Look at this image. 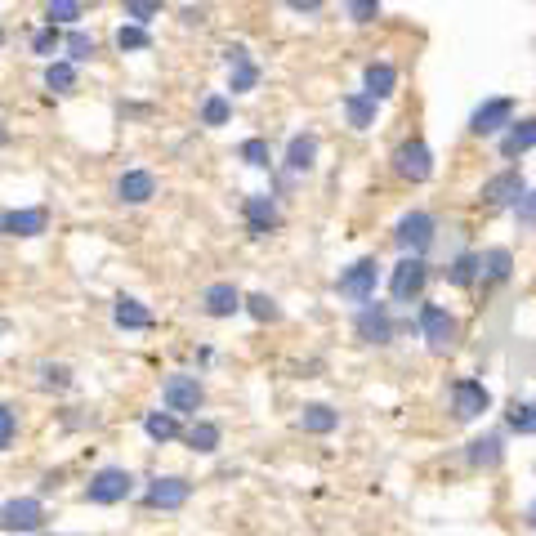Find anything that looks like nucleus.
Here are the masks:
<instances>
[{
    "label": "nucleus",
    "instance_id": "f257e3e1",
    "mask_svg": "<svg viewBox=\"0 0 536 536\" xmlns=\"http://www.w3.org/2000/svg\"><path fill=\"white\" fill-rule=\"evenodd\" d=\"M45 505L41 496H14V501L0 505V532H18V536H36L45 528Z\"/></svg>",
    "mask_w": 536,
    "mask_h": 536
},
{
    "label": "nucleus",
    "instance_id": "f03ea898",
    "mask_svg": "<svg viewBox=\"0 0 536 536\" xmlns=\"http://www.w3.org/2000/svg\"><path fill=\"white\" fill-rule=\"evenodd\" d=\"M130 492H134V474L121 465L99 469V474H90V483H85V501H94V505H117V501H126Z\"/></svg>",
    "mask_w": 536,
    "mask_h": 536
},
{
    "label": "nucleus",
    "instance_id": "7ed1b4c3",
    "mask_svg": "<svg viewBox=\"0 0 536 536\" xmlns=\"http://www.w3.org/2000/svg\"><path fill=\"white\" fill-rule=\"evenodd\" d=\"M420 335L429 340L434 353H452L456 340H461V327H456V318L443 304H425V309H420Z\"/></svg>",
    "mask_w": 536,
    "mask_h": 536
},
{
    "label": "nucleus",
    "instance_id": "20e7f679",
    "mask_svg": "<svg viewBox=\"0 0 536 536\" xmlns=\"http://www.w3.org/2000/svg\"><path fill=\"white\" fill-rule=\"evenodd\" d=\"M394 175L407 179V184H425V179L434 175V152H429L425 139L398 143V152H394Z\"/></svg>",
    "mask_w": 536,
    "mask_h": 536
},
{
    "label": "nucleus",
    "instance_id": "39448f33",
    "mask_svg": "<svg viewBox=\"0 0 536 536\" xmlns=\"http://www.w3.org/2000/svg\"><path fill=\"white\" fill-rule=\"evenodd\" d=\"M161 402H166V411H175V416H197L201 402H206V385H201L197 376H170L166 389H161Z\"/></svg>",
    "mask_w": 536,
    "mask_h": 536
},
{
    "label": "nucleus",
    "instance_id": "423d86ee",
    "mask_svg": "<svg viewBox=\"0 0 536 536\" xmlns=\"http://www.w3.org/2000/svg\"><path fill=\"white\" fill-rule=\"evenodd\" d=\"M376 282H380V264L367 255V260H358V264H349V268H344V273H340V282H335V286H340V295H344V300L371 304V300H376Z\"/></svg>",
    "mask_w": 536,
    "mask_h": 536
},
{
    "label": "nucleus",
    "instance_id": "0eeeda50",
    "mask_svg": "<svg viewBox=\"0 0 536 536\" xmlns=\"http://www.w3.org/2000/svg\"><path fill=\"white\" fill-rule=\"evenodd\" d=\"M434 215H425V210H411V215H402L398 219V233H394V242L402 246L407 255H425L429 246H434Z\"/></svg>",
    "mask_w": 536,
    "mask_h": 536
},
{
    "label": "nucleus",
    "instance_id": "6e6552de",
    "mask_svg": "<svg viewBox=\"0 0 536 536\" xmlns=\"http://www.w3.org/2000/svg\"><path fill=\"white\" fill-rule=\"evenodd\" d=\"M188 496H193V483L170 474V478H152L148 492H143V505L148 510H184Z\"/></svg>",
    "mask_w": 536,
    "mask_h": 536
},
{
    "label": "nucleus",
    "instance_id": "1a4fd4ad",
    "mask_svg": "<svg viewBox=\"0 0 536 536\" xmlns=\"http://www.w3.org/2000/svg\"><path fill=\"white\" fill-rule=\"evenodd\" d=\"M50 228V210L27 206V210H0V237H41Z\"/></svg>",
    "mask_w": 536,
    "mask_h": 536
},
{
    "label": "nucleus",
    "instance_id": "9d476101",
    "mask_svg": "<svg viewBox=\"0 0 536 536\" xmlns=\"http://www.w3.org/2000/svg\"><path fill=\"white\" fill-rule=\"evenodd\" d=\"M425 282H429L425 260H420V255H407V260L394 268V277H389V291H394L398 304H407V300H416V295L425 291Z\"/></svg>",
    "mask_w": 536,
    "mask_h": 536
},
{
    "label": "nucleus",
    "instance_id": "9b49d317",
    "mask_svg": "<svg viewBox=\"0 0 536 536\" xmlns=\"http://www.w3.org/2000/svg\"><path fill=\"white\" fill-rule=\"evenodd\" d=\"M353 331H358L362 344H389V340H394V318H389L385 304H362Z\"/></svg>",
    "mask_w": 536,
    "mask_h": 536
},
{
    "label": "nucleus",
    "instance_id": "f8f14e48",
    "mask_svg": "<svg viewBox=\"0 0 536 536\" xmlns=\"http://www.w3.org/2000/svg\"><path fill=\"white\" fill-rule=\"evenodd\" d=\"M201 309H206V318H233V313L246 309V300L233 282H210L201 291Z\"/></svg>",
    "mask_w": 536,
    "mask_h": 536
},
{
    "label": "nucleus",
    "instance_id": "ddd939ff",
    "mask_svg": "<svg viewBox=\"0 0 536 536\" xmlns=\"http://www.w3.org/2000/svg\"><path fill=\"white\" fill-rule=\"evenodd\" d=\"M228 90L233 94H251L260 85V67L251 63V50L246 45H228Z\"/></svg>",
    "mask_w": 536,
    "mask_h": 536
},
{
    "label": "nucleus",
    "instance_id": "4468645a",
    "mask_svg": "<svg viewBox=\"0 0 536 536\" xmlns=\"http://www.w3.org/2000/svg\"><path fill=\"white\" fill-rule=\"evenodd\" d=\"M242 215H246V228H251V237H268L277 224H282V210H277V201L268 197V193L246 197Z\"/></svg>",
    "mask_w": 536,
    "mask_h": 536
},
{
    "label": "nucleus",
    "instance_id": "2eb2a0df",
    "mask_svg": "<svg viewBox=\"0 0 536 536\" xmlns=\"http://www.w3.org/2000/svg\"><path fill=\"white\" fill-rule=\"evenodd\" d=\"M157 197V175L152 170H126L117 179V201L121 206H143V201Z\"/></svg>",
    "mask_w": 536,
    "mask_h": 536
},
{
    "label": "nucleus",
    "instance_id": "dca6fc26",
    "mask_svg": "<svg viewBox=\"0 0 536 536\" xmlns=\"http://www.w3.org/2000/svg\"><path fill=\"white\" fill-rule=\"evenodd\" d=\"M487 389L478 385V380H456L452 385V411H456V420H474V416H483L487 411Z\"/></svg>",
    "mask_w": 536,
    "mask_h": 536
},
{
    "label": "nucleus",
    "instance_id": "f3484780",
    "mask_svg": "<svg viewBox=\"0 0 536 536\" xmlns=\"http://www.w3.org/2000/svg\"><path fill=\"white\" fill-rule=\"evenodd\" d=\"M501 126H514V99H487L483 108L469 117V130L474 134H496Z\"/></svg>",
    "mask_w": 536,
    "mask_h": 536
},
{
    "label": "nucleus",
    "instance_id": "a211bd4d",
    "mask_svg": "<svg viewBox=\"0 0 536 536\" xmlns=\"http://www.w3.org/2000/svg\"><path fill=\"white\" fill-rule=\"evenodd\" d=\"M483 201L487 206H510V201H523V175L519 170H501L483 184Z\"/></svg>",
    "mask_w": 536,
    "mask_h": 536
},
{
    "label": "nucleus",
    "instance_id": "6ab92c4d",
    "mask_svg": "<svg viewBox=\"0 0 536 536\" xmlns=\"http://www.w3.org/2000/svg\"><path fill=\"white\" fill-rule=\"evenodd\" d=\"M112 322H117L121 331H152V313L143 309L139 300H130V295H121V300L112 304Z\"/></svg>",
    "mask_w": 536,
    "mask_h": 536
},
{
    "label": "nucleus",
    "instance_id": "aec40b11",
    "mask_svg": "<svg viewBox=\"0 0 536 536\" xmlns=\"http://www.w3.org/2000/svg\"><path fill=\"white\" fill-rule=\"evenodd\" d=\"M184 443L193 447V452L210 456V452H219V443H224V429H219L215 420H193V425L184 429Z\"/></svg>",
    "mask_w": 536,
    "mask_h": 536
},
{
    "label": "nucleus",
    "instance_id": "412c9836",
    "mask_svg": "<svg viewBox=\"0 0 536 536\" xmlns=\"http://www.w3.org/2000/svg\"><path fill=\"white\" fill-rule=\"evenodd\" d=\"M313 157H318V139H313V134H295L291 148H286V170H291V175H309Z\"/></svg>",
    "mask_w": 536,
    "mask_h": 536
},
{
    "label": "nucleus",
    "instance_id": "4be33fe9",
    "mask_svg": "<svg viewBox=\"0 0 536 536\" xmlns=\"http://www.w3.org/2000/svg\"><path fill=\"white\" fill-rule=\"evenodd\" d=\"M143 429H148L152 443H175V438H184L175 411H148V416H143Z\"/></svg>",
    "mask_w": 536,
    "mask_h": 536
},
{
    "label": "nucleus",
    "instance_id": "5701e85b",
    "mask_svg": "<svg viewBox=\"0 0 536 536\" xmlns=\"http://www.w3.org/2000/svg\"><path fill=\"white\" fill-rule=\"evenodd\" d=\"M335 425H340V411H331L327 402H309V407L300 411V429H304V434H331Z\"/></svg>",
    "mask_w": 536,
    "mask_h": 536
},
{
    "label": "nucleus",
    "instance_id": "b1692460",
    "mask_svg": "<svg viewBox=\"0 0 536 536\" xmlns=\"http://www.w3.org/2000/svg\"><path fill=\"white\" fill-rule=\"evenodd\" d=\"M362 81H367V94H371L376 103H380V99H389V94L398 90V72H394V63H371Z\"/></svg>",
    "mask_w": 536,
    "mask_h": 536
},
{
    "label": "nucleus",
    "instance_id": "393cba45",
    "mask_svg": "<svg viewBox=\"0 0 536 536\" xmlns=\"http://www.w3.org/2000/svg\"><path fill=\"white\" fill-rule=\"evenodd\" d=\"M344 112H349V126H353V130H367L371 121H376V99H371L367 90H362V94H349V99H344Z\"/></svg>",
    "mask_w": 536,
    "mask_h": 536
},
{
    "label": "nucleus",
    "instance_id": "a878e982",
    "mask_svg": "<svg viewBox=\"0 0 536 536\" xmlns=\"http://www.w3.org/2000/svg\"><path fill=\"white\" fill-rule=\"evenodd\" d=\"M532 148H536V121H519L501 143L505 157H523V152H532Z\"/></svg>",
    "mask_w": 536,
    "mask_h": 536
},
{
    "label": "nucleus",
    "instance_id": "bb28decb",
    "mask_svg": "<svg viewBox=\"0 0 536 536\" xmlns=\"http://www.w3.org/2000/svg\"><path fill=\"white\" fill-rule=\"evenodd\" d=\"M478 277H487V282H505V277H510V251H501V246H496V251H487V255H478Z\"/></svg>",
    "mask_w": 536,
    "mask_h": 536
},
{
    "label": "nucleus",
    "instance_id": "cd10ccee",
    "mask_svg": "<svg viewBox=\"0 0 536 536\" xmlns=\"http://www.w3.org/2000/svg\"><path fill=\"white\" fill-rule=\"evenodd\" d=\"M45 85H50V90L54 94H72L76 90V63L72 59H59V63H50V67H45Z\"/></svg>",
    "mask_w": 536,
    "mask_h": 536
},
{
    "label": "nucleus",
    "instance_id": "c85d7f7f",
    "mask_svg": "<svg viewBox=\"0 0 536 536\" xmlns=\"http://www.w3.org/2000/svg\"><path fill=\"white\" fill-rule=\"evenodd\" d=\"M36 385L41 389H54V394H67V389H72V371L67 367H59V362H41V367H36Z\"/></svg>",
    "mask_w": 536,
    "mask_h": 536
},
{
    "label": "nucleus",
    "instance_id": "c756f323",
    "mask_svg": "<svg viewBox=\"0 0 536 536\" xmlns=\"http://www.w3.org/2000/svg\"><path fill=\"white\" fill-rule=\"evenodd\" d=\"M496 461H501V438L487 434V438H474V443H469V465L483 469V465H496Z\"/></svg>",
    "mask_w": 536,
    "mask_h": 536
},
{
    "label": "nucleus",
    "instance_id": "7c9ffc66",
    "mask_svg": "<svg viewBox=\"0 0 536 536\" xmlns=\"http://www.w3.org/2000/svg\"><path fill=\"white\" fill-rule=\"evenodd\" d=\"M117 50H121V54H126V50H152L148 27H143V23H126V27H117Z\"/></svg>",
    "mask_w": 536,
    "mask_h": 536
},
{
    "label": "nucleus",
    "instance_id": "2f4dec72",
    "mask_svg": "<svg viewBox=\"0 0 536 536\" xmlns=\"http://www.w3.org/2000/svg\"><path fill=\"white\" fill-rule=\"evenodd\" d=\"M228 117H233V103H228L224 94H210V99L201 103V126H228Z\"/></svg>",
    "mask_w": 536,
    "mask_h": 536
},
{
    "label": "nucleus",
    "instance_id": "473e14b6",
    "mask_svg": "<svg viewBox=\"0 0 536 536\" xmlns=\"http://www.w3.org/2000/svg\"><path fill=\"white\" fill-rule=\"evenodd\" d=\"M478 268H483V264H478V255H461V260L447 268V282H452V286H469L478 277Z\"/></svg>",
    "mask_w": 536,
    "mask_h": 536
},
{
    "label": "nucleus",
    "instance_id": "72a5a7b5",
    "mask_svg": "<svg viewBox=\"0 0 536 536\" xmlns=\"http://www.w3.org/2000/svg\"><path fill=\"white\" fill-rule=\"evenodd\" d=\"M246 313H251L255 322H277V318H282L277 300H268V295H246Z\"/></svg>",
    "mask_w": 536,
    "mask_h": 536
},
{
    "label": "nucleus",
    "instance_id": "f704fd0d",
    "mask_svg": "<svg viewBox=\"0 0 536 536\" xmlns=\"http://www.w3.org/2000/svg\"><path fill=\"white\" fill-rule=\"evenodd\" d=\"M510 429L514 434H536V407L532 402H514L510 407Z\"/></svg>",
    "mask_w": 536,
    "mask_h": 536
},
{
    "label": "nucleus",
    "instance_id": "c9c22d12",
    "mask_svg": "<svg viewBox=\"0 0 536 536\" xmlns=\"http://www.w3.org/2000/svg\"><path fill=\"white\" fill-rule=\"evenodd\" d=\"M45 18H50V23H76V18H81V0H50Z\"/></svg>",
    "mask_w": 536,
    "mask_h": 536
},
{
    "label": "nucleus",
    "instance_id": "e433bc0d",
    "mask_svg": "<svg viewBox=\"0 0 536 536\" xmlns=\"http://www.w3.org/2000/svg\"><path fill=\"white\" fill-rule=\"evenodd\" d=\"M157 14H161V0H126V18H130V23L148 27Z\"/></svg>",
    "mask_w": 536,
    "mask_h": 536
},
{
    "label": "nucleus",
    "instance_id": "4c0bfd02",
    "mask_svg": "<svg viewBox=\"0 0 536 536\" xmlns=\"http://www.w3.org/2000/svg\"><path fill=\"white\" fill-rule=\"evenodd\" d=\"M59 45H63V36H59V27H54V23H50V27H41V32L32 36V50L41 54V59H50V54L59 50Z\"/></svg>",
    "mask_w": 536,
    "mask_h": 536
},
{
    "label": "nucleus",
    "instance_id": "58836bf2",
    "mask_svg": "<svg viewBox=\"0 0 536 536\" xmlns=\"http://www.w3.org/2000/svg\"><path fill=\"white\" fill-rule=\"evenodd\" d=\"M67 59H72V63L94 59V36H85V32H72V36H67Z\"/></svg>",
    "mask_w": 536,
    "mask_h": 536
},
{
    "label": "nucleus",
    "instance_id": "ea45409f",
    "mask_svg": "<svg viewBox=\"0 0 536 536\" xmlns=\"http://www.w3.org/2000/svg\"><path fill=\"white\" fill-rule=\"evenodd\" d=\"M14 438H18V416L5 407V402H0V452H9V447H14Z\"/></svg>",
    "mask_w": 536,
    "mask_h": 536
},
{
    "label": "nucleus",
    "instance_id": "a19ab883",
    "mask_svg": "<svg viewBox=\"0 0 536 536\" xmlns=\"http://www.w3.org/2000/svg\"><path fill=\"white\" fill-rule=\"evenodd\" d=\"M237 157H242L246 166H268V143L264 139H246L242 148H237Z\"/></svg>",
    "mask_w": 536,
    "mask_h": 536
},
{
    "label": "nucleus",
    "instance_id": "79ce46f5",
    "mask_svg": "<svg viewBox=\"0 0 536 536\" xmlns=\"http://www.w3.org/2000/svg\"><path fill=\"white\" fill-rule=\"evenodd\" d=\"M380 0H349V18L353 23H376Z\"/></svg>",
    "mask_w": 536,
    "mask_h": 536
},
{
    "label": "nucleus",
    "instance_id": "37998d69",
    "mask_svg": "<svg viewBox=\"0 0 536 536\" xmlns=\"http://www.w3.org/2000/svg\"><path fill=\"white\" fill-rule=\"evenodd\" d=\"M519 219H523V224H536V193H528L519 201Z\"/></svg>",
    "mask_w": 536,
    "mask_h": 536
},
{
    "label": "nucleus",
    "instance_id": "c03bdc74",
    "mask_svg": "<svg viewBox=\"0 0 536 536\" xmlns=\"http://www.w3.org/2000/svg\"><path fill=\"white\" fill-rule=\"evenodd\" d=\"M286 5H291L295 14H318V9L327 5V0H286Z\"/></svg>",
    "mask_w": 536,
    "mask_h": 536
},
{
    "label": "nucleus",
    "instance_id": "a18cd8bd",
    "mask_svg": "<svg viewBox=\"0 0 536 536\" xmlns=\"http://www.w3.org/2000/svg\"><path fill=\"white\" fill-rule=\"evenodd\" d=\"M5 331H9V322H5V318H0V335H5Z\"/></svg>",
    "mask_w": 536,
    "mask_h": 536
},
{
    "label": "nucleus",
    "instance_id": "49530a36",
    "mask_svg": "<svg viewBox=\"0 0 536 536\" xmlns=\"http://www.w3.org/2000/svg\"><path fill=\"white\" fill-rule=\"evenodd\" d=\"M5 139H9V134H5V130H0V148H5Z\"/></svg>",
    "mask_w": 536,
    "mask_h": 536
},
{
    "label": "nucleus",
    "instance_id": "de8ad7c7",
    "mask_svg": "<svg viewBox=\"0 0 536 536\" xmlns=\"http://www.w3.org/2000/svg\"><path fill=\"white\" fill-rule=\"evenodd\" d=\"M0 41H5V32H0Z\"/></svg>",
    "mask_w": 536,
    "mask_h": 536
}]
</instances>
